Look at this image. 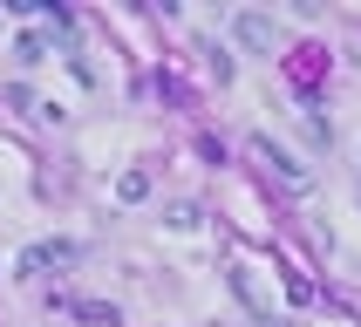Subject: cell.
Masks as SVG:
<instances>
[{
  "mask_svg": "<svg viewBox=\"0 0 361 327\" xmlns=\"http://www.w3.org/2000/svg\"><path fill=\"white\" fill-rule=\"evenodd\" d=\"M252 157H259V164H266V178H273V184H286L293 198H307V191H314V171H307V164L293 157V150H280V143L252 137Z\"/></svg>",
  "mask_w": 361,
  "mask_h": 327,
  "instance_id": "obj_1",
  "label": "cell"
},
{
  "mask_svg": "<svg viewBox=\"0 0 361 327\" xmlns=\"http://www.w3.org/2000/svg\"><path fill=\"white\" fill-rule=\"evenodd\" d=\"M75 259H82L75 239H35V245L14 259V273H20V280H48V273H61V266H75Z\"/></svg>",
  "mask_w": 361,
  "mask_h": 327,
  "instance_id": "obj_2",
  "label": "cell"
},
{
  "mask_svg": "<svg viewBox=\"0 0 361 327\" xmlns=\"http://www.w3.org/2000/svg\"><path fill=\"white\" fill-rule=\"evenodd\" d=\"M232 35H239V48H252V55H273V48H280V20L259 14V7H239V14H232Z\"/></svg>",
  "mask_w": 361,
  "mask_h": 327,
  "instance_id": "obj_3",
  "label": "cell"
},
{
  "mask_svg": "<svg viewBox=\"0 0 361 327\" xmlns=\"http://www.w3.org/2000/svg\"><path fill=\"white\" fill-rule=\"evenodd\" d=\"M61 314H75V321H89V327H116V307L109 300H55Z\"/></svg>",
  "mask_w": 361,
  "mask_h": 327,
  "instance_id": "obj_4",
  "label": "cell"
},
{
  "mask_svg": "<svg viewBox=\"0 0 361 327\" xmlns=\"http://www.w3.org/2000/svg\"><path fill=\"white\" fill-rule=\"evenodd\" d=\"M116 198L123 204H143V198H150V171H123V178H116Z\"/></svg>",
  "mask_w": 361,
  "mask_h": 327,
  "instance_id": "obj_5",
  "label": "cell"
},
{
  "mask_svg": "<svg viewBox=\"0 0 361 327\" xmlns=\"http://www.w3.org/2000/svg\"><path fill=\"white\" fill-rule=\"evenodd\" d=\"M0 109H14V116H35L41 102L27 96V82H7V89H0Z\"/></svg>",
  "mask_w": 361,
  "mask_h": 327,
  "instance_id": "obj_6",
  "label": "cell"
},
{
  "mask_svg": "<svg viewBox=\"0 0 361 327\" xmlns=\"http://www.w3.org/2000/svg\"><path fill=\"white\" fill-rule=\"evenodd\" d=\"M14 55L27 61V68H35V61H48V35H41V27H27V35L14 41Z\"/></svg>",
  "mask_w": 361,
  "mask_h": 327,
  "instance_id": "obj_7",
  "label": "cell"
}]
</instances>
